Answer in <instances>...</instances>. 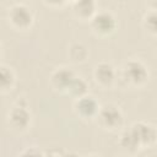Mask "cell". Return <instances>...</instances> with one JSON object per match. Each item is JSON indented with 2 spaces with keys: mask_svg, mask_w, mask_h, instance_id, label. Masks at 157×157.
<instances>
[{
  "mask_svg": "<svg viewBox=\"0 0 157 157\" xmlns=\"http://www.w3.org/2000/svg\"><path fill=\"white\" fill-rule=\"evenodd\" d=\"M75 109L80 117L92 118L98 113V104L93 97L82 96V97H78V99L76 101Z\"/></svg>",
  "mask_w": 157,
  "mask_h": 157,
  "instance_id": "obj_5",
  "label": "cell"
},
{
  "mask_svg": "<svg viewBox=\"0 0 157 157\" xmlns=\"http://www.w3.org/2000/svg\"><path fill=\"white\" fill-rule=\"evenodd\" d=\"M75 78V75L72 74V71H70L69 69L61 67L59 70H56L53 76H52V83L55 88L58 90H65L67 91L70 83L72 82V80Z\"/></svg>",
  "mask_w": 157,
  "mask_h": 157,
  "instance_id": "obj_7",
  "label": "cell"
},
{
  "mask_svg": "<svg viewBox=\"0 0 157 157\" xmlns=\"http://www.w3.org/2000/svg\"><path fill=\"white\" fill-rule=\"evenodd\" d=\"M10 20L17 27H27L32 22V13L26 6L16 5L10 11Z\"/></svg>",
  "mask_w": 157,
  "mask_h": 157,
  "instance_id": "obj_6",
  "label": "cell"
},
{
  "mask_svg": "<svg viewBox=\"0 0 157 157\" xmlns=\"http://www.w3.org/2000/svg\"><path fill=\"white\" fill-rule=\"evenodd\" d=\"M92 28L99 34H109L115 28V20L109 12H99L92 18Z\"/></svg>",
  "mask_w": 157,
  "mask_h": 157,
  "instance_id": "obj_2",
  "label": "cell"
},
{
  "mask_svg": "<svg viewBox=\"0 0 157 157\" xmlns=\"http://www.w3.org/2000/svg\"><path fill=\"white\" fill-rule=\"evenodd\" d=\"M70 55L74 60L81 61V60H85V58L87 55V52H86V48L82 44H74L70 48Z\"/></svg>",
  "mask_w": 157,
  "mask_h": 157,
  "instance_id": "obj_13",
  "label": "cell"
},
{
  "mask_svg": "<svg viewBox=\"0 0 157 157\" xmlns=\"http://www.w3.org/2000/svg\"><path fill=\"white\" fill-rule=\"evenodd\" d=\"M86 91H87V83L80 77H75L67 88V92L75 97H82L86 93Z\"/></svg>",
  "mask_w": 157,
  "mask_h": 157,
  "instance_id": "obj_12",
  "label": "cell"
},
{
  "mask_svg": "<svg viewBox=\"0 0 157 157\" xmlns=\"http://www.w3.org/2000/svg\"><path fill=\"white\" fill-rule=\"evenodd\" d=\"M124 74L128 81L136 85L142 83L147 78V70L145 65L137 60H130L124 67Z\"/></svg>",
  "mask_w": 157,
  "mask_h": 157,
  "instance_id": "obj_3",
  "label": "cell"
},
{
  "mask_svg": "<svg viewBox=\"0 0 157 157\" xmlns=\"http://www.w3.org/2000/svg\"><path fill=\"white\" fill-rule=\"evenodd\" d=\"M10 121L15 128L25 129L29 123V113L23 107H16L10 113Z\"/></svg>",
  "mask_w": 157,
  "mask_h": 157,
  "instance_id": "obj_9",
  "label": "cell"
},
{
  "mask_svg": "<svg viewBox=\"0 0 157 157\" xmlns=\"http://www.w3.org/2000/svg\"><path fill=\"white\" fill-rule=\"evenodd\" d=\"M120 145L125 148V150H129V151H136L137 148H141V145H140V141L136 136V134L134 132L132 129L125 131L121 137H120Z\"/></svg>",
  "mask_w": 157,
  "mask_h": 157,
  "instance_id": "obj_10",
  "label": "cell"
},
{
  "mask_svg": "<svg viewBox=\"0 0 157 157\" xmlns=\"http://www.w3.org/2000/svg\"><path fill=\"white\" fill-rule=\"evenodd\" d=\"M148 1H150V4H151V5L157 10V0H148Z\"/></svg>",
  "mask_w": 157,
  "mask_h": 157,
  "instance_id": "obj_17",
  "label": "cell"
},
{
  "mask_svg": "<svg viewBox=\"0 0 157 157\" xmlns=\"http://www.w3.org/2000/svg\"><path fill=\"white\" fill-rule=\"evenodd\" d=\"M98 115H99L102 125L108 129L119 128L123 123V115H121L120 110L113 105H105L104 108H102L99 110Z\"/></svg>",
  "mask_w": 157,
  "mask_h": 157,
  "instance_id": "obj_1",
  "label": "cell"
},
{
  "mask_svg": "<svg viewBox=\"0 0 157 157\" xmlns=\"http://www.w3.org/2000/svg\"><path fill=\"white\" fill-rule=\"evenodd\" d=\"M94 77L101 85H110L114 80V70L110 64L101 63L96 66Z\"/></svg>",
  "mask_w": 157,
  "mask_h": 157,
  "instance_id": "obj_8",
  "label": "cell"
},
{
  "mask_svg": "<svg viewBox=\"0 0 157 157\" xmlns=\"http://www.w3.org/2000/svg\"><path fill=\"white\" fill-rule=\"evenodd\" d=\"M13 82V75L12 71L7 67H1V78H0V83L2 88H6L9 86H11Z\"/></svg>",
  "mask_w": 157,
  "mask_h": 157,
  "instance_id": "obj_15",
  "label": "cell"
},
{
  "mask_svg": "<svg viewBox=\"0 0 157 157\" xmlns=\"http://www.w3.org/2000/svg\"><path fill=\"white\" fill-rule=\"evenodd\" d=\"M145 26L146 28L152 32V33H157V10L151 11L146 15L145 17Z\"/></svg>",
  "mask_w": 157,
  "mask_h": 157,
  "instance_id": "obj_14",
  "label": "cell"
},
{
  "mask_svg": "<svg viewBox=\"0 0 157 157\" xmlns=\"http://www.w3.org/2000/svg\"><path fill=\"white\" fill-rule=\"evenodd\" d=\"M45 2H48V4H53V5H58V4H61V2H64L65 0H44Z\"/></svg>",
  "mask_w": 157,
  "mask_h": 157,
  "instance_id": "obj_16",
  "label": "cell"
},
{
  "mask_svg": "<svg viewBox=\"0 0 157 157\" xmlns=\"http://www.w3.org/2000/svg\"><path fill=\"white\" fill-rule=\"evenodd\" d=\"M131 129L136 134V136L140 141L141 148H144V146H150L156 141L157 131L151 125H147L144 123H136L131 126Z\"/></svg>",
  "mask_w": 157,
  "mask_h": 157,
  "instance_id": "obj_4",
  "label": "cell"
},
{
  "mask_svg": "<svg viewBox=\"0 0 157 157\" xmlns=\"http://www.w3.org/2000/svg\"><path fill=\"white\" fill-rule=\"evenodd\" d=\"M74 10L81 17H88L93 13L94 1L93 0H75Z\"/></svg>",
  "mask_w": 157,
  "mask_h": 157,
  "instance_id": "obj_11",
  "label": "cell"
}]
</instances>
